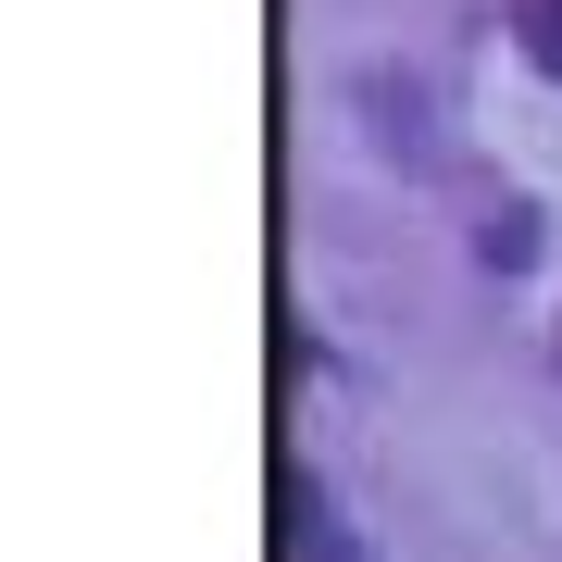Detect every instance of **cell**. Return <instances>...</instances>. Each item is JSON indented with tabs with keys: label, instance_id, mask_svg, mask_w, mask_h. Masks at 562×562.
<instances>
[{
	"label": "cell",
	"instance_id": "cell-1",
	"mask_svg": "<svg viewBox=\"0 0 562 562\" xmlns=\"http://www.w3.org/2000/svg\"><path fill=\"white\" fill-rule=\"evenodd\" d=\"M288 562H362V538L325 513V487H288Z\"/></svg>",
	"mask_w": 562,
	"mask_h": 562
},
{
	"label": "cell",
	"instance_id": "cell-2",
	"mask_svg": "<svg viewBox=\"0 0 562 562\" xmlns=\"http://www.w3.org/2000/svg\"><path fill=\"white\" fill-rule=\"evenodd\" d=\"M525 50H538V76H562V0H525Z\"/></svg>",
	"mask_w": 562,
	"mask_h": 562
}]
</instances>
